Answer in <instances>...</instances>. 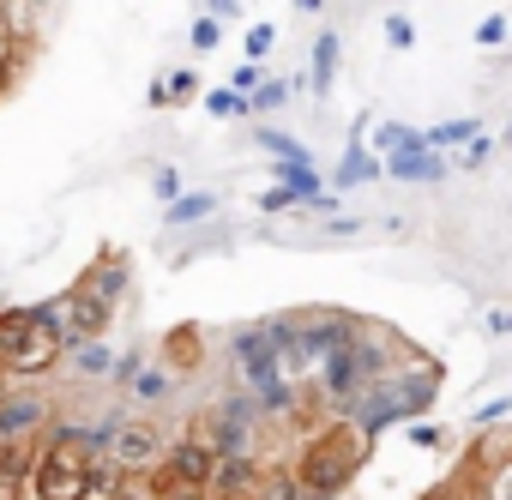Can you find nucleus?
<instances>
[{
    "label": "nucleus",
    "instance_id": "obj_1",
    "mask_svg": "<svg viewBox=\"0 0 512 500\" xmlns=\"http://www.w3.org/2000/svg\"><path fill=\"white\" fill-rule=\"evenodd\" d=\"M362 458H368V434L344 416V422H326L320 434H308V446L290 464V482L308 500H332V494L350 488V476L362 470Z\"/></svg>",
    "mask_w": 512,
    "mask_h": 500
},
{
    "label": "nucleus",
    "instance_id": "obj_2",
    "mask_svg": "<svg viewBox=\"0 0 512 500\" xmlns=\"http://www.w3.org/2000/svg\"><path fill=\"white\" fill-rule=\"evenodd\" d=\"M434 392H440V368L434 362H422V356H410L398 374H386V380H374L344 416L374 440L380 428H392V422H422V410L434 404Z\"/></svg>",
    "mask_w": 512,
    "mask_h": 500
},
{
    "label": "nucleus",
    "instance_id": "obj_3",
    "mask_svg": "<svg viewBox=\"0 0 512 500\" xmlns=\"http://www.w3.org/2000/svg\"><path fill=\"white\" fill-rule=\"evenodd\" d=\"M55 362H61V338L37 320V308L0 314V380H37L55 374Z\"/></svg>",
    "mask_w": 512,
    "mask_h": 500
},
{
    "label": "nucleus",
    "instance_id": "obj_4",
    "mask_svg": "<svg viewBox=\"0 0 512 500\" xmlns=\"http://www.w3.org/2000/svg\"><path fill=\"white\" fill-rule=\"evenodd\" d=\"M103 458H109V470H115L121 482H133V476H157L163 458H169V440H163V428H157L151 416H121V422L109 428Z\"/></svg>",
    "mask_w": 512,
    "mask_h": 500
},
{
    "label": "nucleus",
    "instance_id": "obj_5",
    "mask_svg": "<svg viewBox=\"0 0 512 500\" xmlns=\"http://www.w3.org/2000/svg\"><path fill=\"white\" fill-rule=\"evenodd\" d=\"M229 362H235V380H241L247 398H266L272 386H284L278 344H272L266 320H253V326H235V332H229Z\"/></svg>",
    "mask_w": 512,
    "mask_h": 500
},
{
    "label": "nucleus",
    "instance_id": "obj_6",
    "mask_svg": "<svg viewBox=\"0 0 512 500\" xmlns=\"http://www.w3.org/2000/svg\"><path fill=\"white\" fill-rule=\"evenodd\" d=\"M55 428V404L43 392H0V452H37Z\"/></svg>",
    "mask_w": 512,
    "mask_h": 500
},
{
    "label": "nucleus",
    "instance_id": "obj_7",
    "mask_svg": "<svg viewBox=\"0 0 512 500\" xmlns=\"http://www.w3.org/2000/svg\"><path fill=\"white\" fill-rule=\"evenodd\" d=\"M350 350H356L368 386L386 380V374H398V368L410 362V350L398 344V332H386V326H374V320H356V326H350Z\"/></svg>",
    "mask_w": 512,
    "mask_h": 500
},
{
    "label": "nucleus",
    "instance_id": "obj_8",
    "mask_svg": "<svg viewBox=\"0 0 512 500\" xmlns=\"http://www.w3.org/2000/svg\"><path fill=\"white\" fill-rule=\"evenodd\" d=\"M314 374H320V398H326V404H344V410H350V404L368 392V380H362V362H356V350H350V344L326 350Z\"/></svg>",
    "mask_w": 512,
    "mask_h": 500
},
{
    "label": "nucleus",
    "instance_id": "obj_9",
    "mask_svg": "<svg viewBox=\"0 0 512 500\" xmlns=\"http://www.w3.org/2000/svg\"><path fill=\"white\" fill-rule=\"evenodd\" d=\"M115 350L103 344V338H85V344H67L61 350V362H55V374H67V380H79V386H97V380H115Z\"/></svg>",
    "mask_w": 512,
    "mask_h": 500
},
{
    "label": "nucleus",
    "instance_id": "obj_10",
    "mask_svg": "<svg viewBox=\"0 0 512 500\" xmlns=\"http://www.w3.org/2000/svg\"><path fill=\"white\" fill-rule=\"evenodd\" d=\"M163 470L175 476V482H187V488H199V494H211V476H217V452L205 446V440H175L169 446V458H163Z\"/></svg>",
    "mask_w": 512,
    "mask_h": 500
},
{
    "label": "nucleus",
    "instance_id": "obj_11",
    "mask_svg": "<svg viewBox=\"0 0 512 500\" xmlns=\"http://www.w3.org/2000/svg\"><path fill=\"white\" fill-rule=\"evenodd\" d=\"M380 175H392V181H440V175H446V157H440V151H428V145H416V151L386 157V163H380Z\"/></svg>",
    "mask_w": 512,
    "mask_h": 500
},
{
    "label": "nucleus",
    "instance_id": "obj_12",
    "mask_svg": "<svg viewBox=\"0 0 512 500\" xmlns=\"http://www.w3.org/2000/svg\"><path fill=\"white\" fill-rule=\"evenodd\" d=\"M79 290H85V296H97L103 308H115V302H121V290H127V260H121V254H103V260L79 278Z\"/></svg>",
    "mask_w": 512,
    "mask_h": 500
},
{
    "label": "nucleus",
    "instance_id": "obj_13",
    "mask_svg": "<svg viewBox=\"0 0 512 500\" xmlns=\"http://www.w3.org/2000/svg\"><path fill=\"white\" fill-rule=\"evenodd\" d=\"M482 458V452H476ZM476 500H512V440L494 452V458H482V494Z\"/></svg>",
    "mask_w": 512,
    "mask_h": 500
},
{
    "label": "nucleus",
    "instance_id": "obj_14",
    "mask_svg": "<svg viewBox=\"0 0 512 500\" xmlns=\"http://www.w3.org/2000/svg\"><path fill=\"white\" fill-rule=\"evenodd\" d=\"M338 31H320L314 37V91H332V73H338Z\"/></svg>",
    "mask_w": 512,
    "mask_h": 500
},
{
    "label": "nucleus",
    "instance_id": "obj_15",
    "mask_svg": "<svg viewBox=\"0 0 512 500\" xmlns=\"http://www.w3.org/2000/svg\"><path fill=\"white\" fill-rule=\"evenodd\" d=\"M211 211H217V199H211V193H181V199L169 205V223H175V229H187V223H205Z\"/></svg>",
    "mask_w": 512,
    "mask_h": 500
},
{
    "label": "nucleus",
    "instance_id": "obj_16",
    "mask_svg": "<svg viewBox=\"0 0 512 500\" xmlns=\"http://www.w3.org/2000/svg\"><path fill=\"white\" fill-rule=\"evenodd\" d=\"M374 175H380V163H374V157H368V151L356 145V151L344 157V169L332 175V187H362V181H374Z\"/></svg>",
    "mask_w": 512,
    "mask_h": 500
},
{
    "label": "nucleus",
    "instance_id": "obj_17",
    "mask_svg": "<svg viewBox=\"0 0 512 500\" xmlns=\"http://www.w3.org/2000/svg\"><path fill=\"white\" fill-rule=\"evenodd\" d=\"M290 91H302V85H260V91L247 97V115H272V109H284Z\"/></svg>",
    "mask_w": 512,
    "mask_h": 500
},
{
    "label": "nucleus",
    "instance_id": "obj_18",
    "mask_svg": "<svg viewBox=\"0 0 512 500\" xmlns=\"http://www.w3.org/2000/svg\"><path fill=\"white\" fill-rule=\"evenodd\" d=\"M187 43H193V49H199V55H211V49H217V43H223V25H217V19H211V13H199V19H193V31H187Z\"/></svg>",
    "mask_w": 512,
    "mask_h": 500
},
{
    "label": "nucleus",
    "instance_id": "obj_19",
    "mask_svg": "<svg viewBox=\"0 0 512 500\" xmlns=\"http://www.w3.org/2000/svg\"><path fill=\"white\" fill-rule=\"evenodd\" d=\"M260 85H266V73H260V67H247V61H241V67H235V73H229V91H235V97H241V103H247V97H253V91H260Z\"/></svg>",
    "mask_w": 512,
    "mask_h": 500
},
{
    "label": "nucleus",
    "instance_id": "obj_20",
    "mask_svg": "<svg viewBox=\"0 0 512 500\" xmlns=\"http://www.w3.org/2000/svg\"><path fill=\"white\" fill-rule=\"evenodd\" d=\"M506 25H512L506 13H488V19L476 25V43H482V49H500V43H506Z\"/></svg>",
    "mask_w": 512,
    "mask_h": 500
},
{
    "label": "nucleus",
    "instance_id": "obj_21",
    "mask_svg": "<svg viewBox=\"0 0 512 500\" xmlns=\"http://www.w3.org/2000/svg\"><path fill=\"white\" fill-rule=\"evenodd\" d=\"M163 91H169V103H181V97H193V91H199V73H193V67H175V73L163 79Z\"/></svg>",
    "mask_w": 512,
    "mask_h": 500
},
{
    "label": "nucleus",
    "instance_id": "obj_22",
    "mask_svg": "<svg viewBox=\"0 0 512 500\" xmlns=\"http://www.w3.org/2000/svg\"><path fill=\"white\" fill-rule=\"evenodd\" d=\"M272 43H278V31H272V25H253V31H247V67L260 61V55H266Z\"/></svg>",
    "mask_w": 512,
    "mask_h": 500
},
{
    "label": "nucleus",
    "instance_id": "obj_23",
    "mask_svg": "<svg viewBox=\"0 0 512 500\" xmlns=\"http://www.w3.org/2000/svg\"><path fill=\"white\" fill-rule=\"evenodd\" d=\"M386 43H392V49H410V43H416V25H410L404 13H392V19H386Z\"/></svg>",
    "mask_w": 512,
    "mask_h": 500
},
{
    "label": "nucleus",
    "instance_id": "obj_24",
    "mask_svg": "<svg viewBox=\"0 0 512 500\" xmlns=\"http://www.w3.org/2000/svg\"><path fill=\"white\" fill-rule=\"evenodd\" d=\"M151 187H157V199H163V205H175V199H181V175H175L169 163H163V169L151 175Z\"/></svg>",
    "mask_w": 512,
    "mask_h": 500
},
{
    "label": "nucleus",
    "instance_id": "obj_25",
    "mask_svg": "<svg viewBox=\"0 0 512 500\" xmlns=\"http://www.w3.org/2000/svg\"><path fill=\"white\" fill-rule=\"evenodd\" d=\"M205 109H211V115H247V103H241L235 91H211V97H205Z\"/></svg>",
    "mask_w": 512,
    "mask_h": 500
},
{
    "label": "nucleus",
    "instance_id": "obj_26",
    "mask_svg": "<svg viewBox=\"0 0 512 500\" xmlns=\"http://www.w3.org/2000/svg\"><path fill=\"white\" fill-rule=\"evenodd\" d=\"M410 440L434 452V446H446V428H440V422H410Z\"/></svg>",
    "mask_w": 512,
    "mask_h": 500
},
{
    "label": "nucleus",
    "instance_id": "obj_27",
    "mask_svg": "<svg viewBox=\"0 0 512 500\" xmlns=\"http://www.w3.org/2000/svg\"><path fill=\"white\" fill-rule=\"evenodd\" d=\"M488 157H494V139H482V133H476V139L464 145V169H482Z\"/></svg>",
    "mask_w": 512,
    "mask_h": 500
},
{
    "label": "nucleus",
    "instance_id": "obj_28",
    "mask_svg": "<svg viewBox=\"0 0 512 500\" xmlns=\"http://www.w3.org/2000/svg\"><path fill=\"white\" fill-rule=\"evenodd\" d=\"M506 410H512V398H494V404H482V410H476L470 422H476V428H488V422H500Z\"/></svg>",
    "mask_w": 512,
    "mask_h": 500
},
{
    "label": "nucleus",
    "instance_id": "obj_29",
    "mask_svg": "<svg viewBox=\"0 0 512 500\" xmlns=\"http://www.w3.org/2000/svg\"><path fill=\"white\" fill-rule=\"evenodd\" d=\"M482 326H488V338H506V332H512V308H494Z\"/></svg>",
    "mask_w": 512,
    "mask_h": 500
},
{
    "label": "nucleus",
    "instance_id": "obj_30",
    "mask_svg": "<svg viewBox=\"0 0 512 500\" xmlns=\"http://www.w3.org/2000/svg\"><path fill=\"white\" fill-rule=\"evenodd\" d=\"M290 205H302L290 187H272V193H266V211H290Z\"/></svg>",
    "mask_w": 512,
    "mask_h": 500
},
{
    "label": "nucleus",
    "instance_id": "obj_31",
    "mask_svg": "<svg viewBox=\"0 0 512 500\" xmlns=\"http://www.w3.org/2000/svg\"><path fill=\"white\" fill-rule=\"evenodd\" d=\"M13 73H19V61H13V55H0V91L13 85Z\"/></svg>",
    "mask_w": 512,
    "mask_h": 500
},
{
    "label": "nucleus",
    "instance_id": "obj_32",
    "mask_svg": "<svg viewBox=\"0 0 512 500\" xmlns=\"http://www.w3.org/2000/svg\"><path fill=\"white\" fill-rule=\"evenodd\" d=\"M506 145H512V139H506Z\"/></svg>",
    "mask_w": 512,
    "mask_h": 500
}]
</instances>
